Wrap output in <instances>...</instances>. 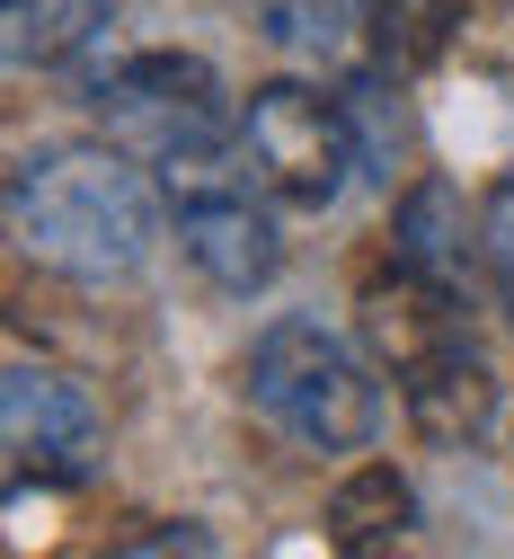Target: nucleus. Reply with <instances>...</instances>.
Segmentation results:
<instances>
[{"mask_svg":"<svg viewBox=\"0 0 514 559\" xmlns=\"http://www.w3.org/2000/svg\"><path fill=\"white\" fill-rule=\"evenodd\" d=\"M116 0H0V53H10V72H62L71 53H89L98 27H107Z\"/></svg>","mask_w":514,"mask_h":559,"instance_id":"1a4fd4ad","label":"nucleus"},{"mask_svg":"<svg viewBox=\"0 0 514 559\" xmlns=\"http://www.w3.org/2000/svg\"><path fill=\"white\" fill-rule=\"evenodd\" d=\"M249 178L258 169H223V178H195V187L169 195L178 204V249L213 294H258L284 266V240L266 223V204L249 195Z\"/></svg>","mask_w":514,"mask_h":559,"instance_id":"0eeeda50","label":"nucleus"},{"mask_svg":"<svg viewBox=\"0 0 514 559\" xmlns=\"http://www.w3.org/2000/svg\"><path fill=\"white\" fill-rule=\"evenodd\" d=\"M417 524V488L391 471V462H363L337 479V498H328V542L337 550H382Z\"/></svg>","mask_w":514,"mask_h":559,"instance_id":"9b49d317","label":"nucleus"},{"mask_svg":"<svg viewBox=\"0 0 514 559\" xmlns=\"http://www.w3.org/2000/svg\"><path fill=\"white\" fill-rule=\"evenodd\" d=\"M0 444H10V479L27 488H71L98 471V400L53 373V365H10V382H0Z\"/></svg>","mask_w":514,"mask_h":559,"instance_id":"423d86ee","label":"nucleus"},{"mask_svg":"<svg viewBox=\"0 0 514 559\" xmlns=\"http://www.w3.org/2000/svg\"><path fill=\"white\" fill-rule=\"evenodd\" d=\"M89 116L107 124V143H124L169 195L195 187V178L249 169L240 107L213 81V62H195V53H124L107 72H89Z\"/></svg>","mask_w":514,"mask_h":559,"instance_id":"7ed1b4c3","label":"nucleus"},{"mask_svg":"<svg viewBox=\"0 0 514 559\" xmlns=\"http://www.w3.org/2000/svg\"><path fill=\"white\" fill-rule=\"evenodd\" d=\"M240 143L266 195L302 204V214H328V204L363 178V143H355V116L346 98H320L302 81H266L240 107Z\"/></svg>","mask_w":514,"mask_h":559,"instance_id":"39448f33","label":"nucleus"},{"mask_svg":"<svg viewBox=\"0 0 514 559\" xmlns=\"http://www.w3.org/2000/svg\"><path fill=\"white\" fill-rule=\"evenodd\" d=\"M231 10L284 62H346L355 53V27H363V0H231Z\"/></svg>","mask_w":514,"mask_h":559,"instance_id":"9d476101","label":"nucleus"},{"mask_svg":"<svg viewBox=\"0 0 514 559\" xmlns=\"http://www.w3.org/2000/svg\"><path fill=\"white\" fill-rule=\"evenodd\" d=\"M363 337H373V356L391 365L399 408L417 417V436H434V444L488 436V417H497V365H488V346L470 337L462 285H434V275L399 266L391 285L363 294Z\"/></svg>","mask_w":514,"mask_h":559,"instance_id":"f03ea898","label":"nucleus"},{"mask_svg":"<svg viewBox=\"0 0 514 559\" xmlns=\"http://www.w3.org/2000/svg\"><path fill=\"white\" fill-rule=\"evenodd\" d=\"M240 391H249V408L266 417V427L284 444H302V453H363L382 436V382H373V365H363L337 329H320V320L258 329Z\"/></svg>","mask_w":514,"mask_h":559,"instance_id":"20e7f679","label":"nucleus"},{"mask_svg":"<svg viewBox=\"0 0 514 559\" xmlns=\"http://www.w3.org/2000/svg\"><path fill=\"white\" fill-rule=\"evenodd\" d=\"M479 249H488V275H497V294H505V311H514V178L488 195V231H479Z\"/></svg>","mask_w":514,"mask_h":559,"instance_id":"4468645a","label":"nucleus"},{"mask_svg":"<svg viewBox=\"0 0 514 559\" xmlns=\"http://www.w3.org/2000/svg\"><path fill=\"white\" fill-rule=\"evenodd\" d=\"M337 98H346V116H355L363 178H391V169H399V107H391V81H382V72H355Z\"/></svg>","mask_w":514,"mask_h":559,"instance_id":"ddd939ff","label":"nucleus"},{"mask_svg":"<svg viewBox=\"0 0 514 559\" xmlns=\"http://www.w3.org/2000/svg\"><path fill=\"white\" fill-rule=\"evenodd\" d=\"M391 240H399V266L434 275V285H462L470 275V214H462V187L453 178H417L391 214Z\"/></svg>","mask_w":514,"mask_h":559,"instance_id":"6e6552de","label":"nucleus"},{"mask_svg":"<svg viewBox=\"0 0 514 559\" xmlns=\"http://www.w3.org/2000/svg\"><path fill=\"white\" fill-rule=\"evenodd\" d=\"M10 231L71 285H124L152 266L160 204L124 143H36L10 169Z\"/></svg>","mask_w":514,"mask_h":559,"instance_id":"f257e3e1","label":"nucleus"},{"mask_svg":"<svg viewBox=\"0 0 514 559\" xmlns=\"http://www.w3.org/2000/svg\"><path fill=\"white\" fill-rule=\"evenodd\" d=\"M453 27H462V0H363V36L382 45L391 72H426L453 45Z\"/></svg>","mask_w":514,"mask_h":559,"instance_id":"f8f14e48","label":"nucleus"}]
</instances>
